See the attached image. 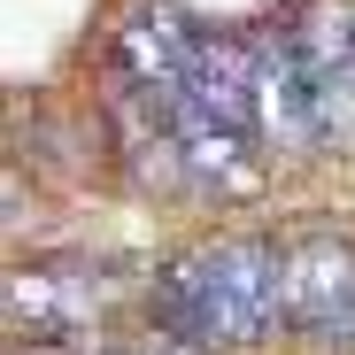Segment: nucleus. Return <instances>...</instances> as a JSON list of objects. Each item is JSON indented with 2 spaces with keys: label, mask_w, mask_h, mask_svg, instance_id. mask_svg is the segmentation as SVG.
I'll list each match as a JSON object with an SVG mask.
<instances>
[{
  "label": "nucleus",
  "mask_w": 355,
  "mask_h": 355,
  "mask_svg": "<svg viewBox=\"0 0 355 355\" xmlns=\"http://www.w3.org/2000/svg\"><path fill=\"white\" fill-rule=\"evenodd\" d=\"M162 317L170 332H186L201 347H248L286 324V293H278V248L263 240H216L186 263H170L162 278Z\"/></svg>",
  "instance_id": "f257e3e1"
},
{
  "label": "nucleus",
  "mask_w": 355,
  "mask_h": 355,
  "mask_svg": "<svg viewBox=\"0 0 355 355\" xmlns=\"http://www.w3.org/2000/svg\"><path fill=\"white\" fill-rule=\"evenodd\" d=\"M278 293H286L293 332H309L324 347H355V248L340 240L278 248Z\"/></svg>",
  "instance_id": "f03ea898"
},
{
  "label": "nucleus",
  "mask_w": 355,
  "mask_h": 355,
  "mask_svg": "<svg viewBox=\"0 0 355 355\" xmlns=\"http://www.w3.org/2000/svg\"><path fill=\"white\" fill-rule=\"evenodd\" d=\"M293 39H302V70L317 101V139L355 155V0H317L293 24Z\"/></svg>",
  "instance_id": "7ed1b4c3"
},
{
  "label": "nucleus",
  "mask_w": 355,
  "mask_h": 355,
  "mask_svg": "<svg viewBox=\"0 0 355 355\" xmlns=\"http://www.w3.org/2000/svg\"><path fill=\"white\" fill-rule=\"evenodd\" d=\"M255 139H270L278 155H309L317 139V101H309V70H302V39L278 31L255 39Z\"/></svg>",
  "instance_id": "20e7f679"
}]
</instances>
